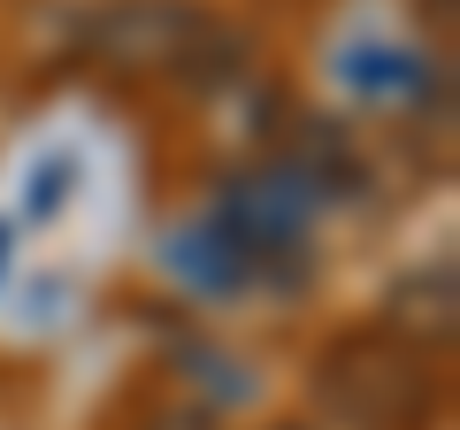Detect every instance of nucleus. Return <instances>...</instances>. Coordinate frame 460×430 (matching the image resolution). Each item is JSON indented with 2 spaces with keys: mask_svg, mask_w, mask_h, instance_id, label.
I'll use <instances>...</instances> for the list:
<instances>
[{
  "mask_svg": "<svg viewBox=\"0 0 460 430\" xmlns=\"http://www.w3.org/2000/svg\"><path fill=\"white\" fill-rule=\"evenodd\" d=\"M323 399L345 408V415H361V423H407L422 408V369L407 354H392L384 338H353V346L330 354Z\"/></svg>",
  "mask_w": 460,
  "mask_h": 430,
  "instance_id": "obj_1",
  "label": "nucleus"
}]
</instances>
